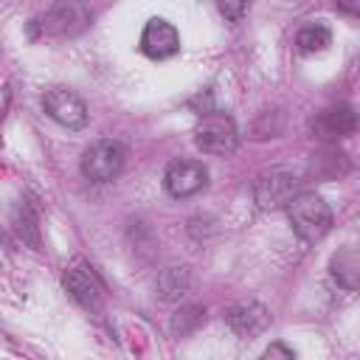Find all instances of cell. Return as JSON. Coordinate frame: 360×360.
Here are the masks:
<instances>
[{
  "label": "cell",
  "mask_w": 360,
  "mask_h": 360,
  "mask_svg": "<svg viewBox=\"0 0 360 360\" xmlns=\"http://www.w3.org/2000/svg\"><path fill=\"white\" fill-rule=\"evenodd\" d=\"M259 360H295V354H292V349H290L287 343L273 340V343L262 352V357H259Z\"/></svg>",
  "instance_id": "17"
},
{
  "label": "cell",
  "mask_w": 360,
  "mask_h": 360,
  "mask_svg": "<svg viewBox=\"0 0 360 360\" xmlns=\"http://www.w3.org/2000/svg\"><path fill=\"white\" fill-rule=\"evenodd\" d=\"M295 188H298V174L287 166H273V169H264L256 183H253V197L259 202V208H281L287 205L292 197H295Z\"/></svg>",
  "instance_id": "5"
},
{
  "label": "cell",
  "mask_w": 360,
  "mask_h": 360,
  "mask_svg": "<svg viewBox=\"0 0 360 360\" xmlns=\"http://www.w3.org/2000/svg\"><path fill=\"white\" fill-rule=\"evenodd\" d=\"M332 278L338 281V287H343L346 292L357 290V278H360V262H357V250L354 248H340L332 262H329Z\"/></svg>",
  "instance_id": "12"
},
{
  "label": "cell",
  "mask_w": 360,
  "mask_h": 360,
  "mask_svg": "<svg viewBox=\"0 0 360 360\" xmlns=\"http://www.w3.org/2000/svg\"><path fill=\"white\" fill-rule=\"evenodd\" d=\"M295 45L301 53H315V51H326L332 45V31L321 22H312V25H304L298 34H295Z\"/></svg>",
  "instance_id": "15"
},
{
  "label": "cell",
  "mask_w": 360,
  "mask_h": 360,
  "mask_svg": "<svg viewBox=\"0 0 360 360\" xmlns=\"http://www.w3.org/2000/svg\"><path fill=\"white\" fill-rule=\"evenodd\" d=\"M194 143L205 155H217V158L233 155L236 146H239L236 121L228 112H208V115H202L197 129H194Z\"/></svg>",
  "instance_id": "3"
},
{
  "label": "cell",
  "mask_w": 360,
  "mask_h": 360,
  "mask_svg": "<svg viewBox=\"0 0 360 360\" xmlns=\"http://www.w3.org/2000/svg\"><path fill=\"white\" fill-rule=\"evenodd\" d=\"M222 318L239 338H256L270 326V312L259 301H239L228 307Z\"/></svg>",
  "instance_id": "11"
},
{
  "label": "cell",
  "mask_w": 360,
  "mask_h": 360,
  "mask_svg": "<svg viewBox=\"0 0 360 360\" xmlns=\"http://www.w3.org/2000/svg\"><path fill=\"white\" fill-rule=\"evenodd\" d=\"M284 208H287L292 231L304 242H318V239H323L332 231V222H335L332 208L315 191H298Z\"/></svg>",
  "instance_id": "1"
},
{
  "label": "cell",
  "mask_w": 360,
  "mask_h": 360,
  "mask_svg": "<svg viewBox=\"0 0 360 360\" xmlns=\"http://www.w3.org/2000/svg\"><path fill=\"white\" fill-rule=\"evenodd\" d=\"M141 51L149 59H169L180 51V34L177 28L163 20V17H152L143 31H141Z\"/></svg>",
  "instance_id": "9"
},
{
  "label": "cell",
  "mask_w": 360,
  "mask_h": 360,
  "mask_svg": "<svg viewBox=\"0 0 360 360\" xmlns=\"http://www.w3.org/2000/svg\"><path fill=\"white\" fill-rule=\"evenodd\" d=\"M188 287H191V273L183 264L180 267L172 264V267L160 270V276H158V298L160 301H180L188 292Z\"/></svg>",
  "instance_id": "13"
},
{
  "label": "cell",
  "mask_w": 360,
  "mask_h": 360,
  "mask_svg": "<svg viewBox=\"0 0 360 360\" xmlns=\"http://www.w3.org/2000/svg\"><path fill=\"white\" fill-rule=\"evenodd\" d=\"M14 231L22 242H28L31 248H39V211L25 200L14 211Z\"/></svg>",
  "instance_id": "14"
},
{
  "label": "cell",
  "mask_w": 360,
  "mask_h": 360,
  "mask_svg": "<svg viewBox=\"0 0 360 360\" xmlns=\"http://www.w3.org/2000/svg\"><path fill=\"white\" fill-rule=\"evenodd\" d=\"M202 321H205V309H202L200 304H183V307L172 315L169 329H172V335L186 338V335H191Z\"/></svg>",
  "instance_id": "16"
},
{
  "label": "cell",
  "mask_w": 360,
  "mask_h": 360,
  "mask_svg": "<svg viewBox=\"0 0 360 360\" xmlns=\"http://www.w3.org/2000/svg\"><path fill=\"white\" fill-rule=\"evenodd\" d=\"M124 163H127V146L115 138H101L84 149L79 169L93 183H110L112 177L121 174Z\"/></svg>",
  "instance_id": "4"
},
{
  "label": "cell",
  "mask_w": 360,
  "mask_h": 360,
  "mask_svg": "<svg viewBox=\"0 0 360 360\" xmlns=\"http://www.w3.org/2000/svg\"><path fill=\"white\" fill-rule=\"evenodd\" d=\"M42 110L48 118H53L56 124L68 127V129H82L90 118L87 104L82 101V96H76L68 87H48L42 93Z\"/></svg>",
  "instance_id": "6"
},
{
  "label": "cell",
  "mask_w": 360,
  "mask_h": 360,
  "mask_svg": "<svg viewBox=\"0 0 360 360\" xmlns=\"http://www.w3.org/2000/svg\"><path fill=\"white\" fill-rule=\"evenodd\" d=\"M217 8H219L222 17H228L233 22H239L248 14V3H217Z\"/></svg>",
  "instance_id": "18"
},
{
  "label": "cell",
  "mask_w": 360,
  "mask_h": 360,
  "mask_svg": "<svg viewBox=\"0 0 360 360\" xmlns=\"http://www.w3.org/2000/svg\"><path fill=\"white\" fill-rule=\"evenodd\" d=\"M62 287L70 292V298H73L79 307H84V309H90V312L101 309L104 287H101L98 276H96L87 264H73V267H68V270L62 273Z\"/></svg>",
  "instance_id": "8"
},
{
  "label": "cell",
  "mask_w": 360,
  "mask_h": 360,
  "mask_svg": "<svg viewBox=\"0 0 360 360\" xmlns=\"http://www.w3.org/2000/svg\"><path fill=\"white\" fill-rule=\"evenodd\" d=\"M93 22V8L84 3H56L28 22L31 37H76Z\"/></svg>",
  "instance_id": "2"
},
{
  "label": "cell",
  "mask_w": 360,
  "mask_h": 360,
  "mask_svg": "<svg viewBox=\"0 0 360 360\" xmlns=\"http://www.w3.org/2000/svg\"><path fill=\"white\" fill-rule=\"evenodd\" d=\"M208 183V169L200 160H172L163 172V188L174 197V200H186L197 191H202Z\"/></svg>",
  "instance_id": "7"
},
{
  "label": "cell",
  "mask_w": 360,
  "mask_h": 360,
  "mask_svg": "<svg viewBox=\"0 0 360 360\" xmlns=\"http://www.w3.org/2000/svg\"><path fill=\"white\" fill-rule=\"evenodd\" d=\"M312 129L321 141H340L357 129V115L349 104H332L312 118Z\"/></svg>",
  "instance_id": "10"
}]
</instances>
